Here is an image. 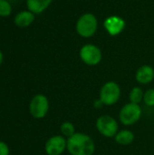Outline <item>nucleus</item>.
Instances as JSON below:
<instances>
[{"mask_svg": "<svg viewBox=\"0 0 154 155\" xmlns=\"http://www.w3.org/2000/svg\"><path fill=\"white\" fill-rule=\"evenodd\" d=\"M66 150L70 155H93L95 143L90 135L84 133H75L67 139Z\"/></svg>", "mask_w": 154, "mask_h": 155, "instance_id": "nucleus-1", "label": "nucleus"}, {"mask_svg": "<svg viewBox=\"0 0 154 155\" xmlns=\"http://www.w3.org/2000/svg\"><path fill=\"white\" fill-rule=\"evenodd\" d=\"M75 28L80 36L84 38L92 37L98 29V20L93 14L84 13L78 18Z\"/></svg>", "mask_w": 154, "mask_h": 155, "instance_id": "nucleus-2", "label": "nucleus"}, {"mask_svg": "<svg viewBox=\"0 0 154 155\" xmlns=\"http://www.w3.org/2000/svg\"><path fill=\"white\" fill-rule=\"evenodd\" d=\"M122 95L120 85L114 81H109L103 84L99 92V99L104 106H113L116 104Z\"/></svg>", "mask_w": 154, "mask_h": 155, "instance_id": "nucleus-3", "label": "nucleus"}, {"mask_svg": "<svg viewBox=\"0 0 154 155\" xmlns=\"http://www.w3.org/2000/svg\"><path fill=\"white\" fill-rule=\"evenodd\" d=\"M143 115V110L140 104L129 102L124 104L119 112V120L124 126H131L140 121Z\"/></svg>", "mask_w": 154, "mask_h": 155, "instance_id": "nucleus-4", "label": "nucleus"}, {"mask_svg": "<svg viewBox=\"0 0 154 155\" xmlns=\"http://www.w3.org/2000/svg\"><path fill=\"white\" fill-rule=\"evenodd\" d=\"M95 127L98 133L106 138H114L119 132V124L117 120L108 114L99 116L95 122Z\"/></svg>", "mask_w": 154, "mask_h": 155, "instance_id": "nucleus-5", "label": "nucleus"}, {"mask_svg": "<svg viewBox=\"0 0 154 155\" xmlns=\"http://www.w3.org/2000/svg\"><path fill=\"white\" fill-rule=\"evenodd\" d=\"M79 56L84 64L89 66H94L101 63L103 59V53L97 45L87 44L81 47Z\"/></svg>", "mask_w": 154, "mask_h": 155, "instance_id": "nucleus-6", "label": "nucleus"}, {"mask_svg": "<svg viewBox=\"0 0 154 155\" xmlns=\"http://www.w3.org/2000/svg\"><path fill=\"white\" fill-rule=\"evenodd\" d=\"M49 100L42 94H35L30 101L29 112L35 119H43L46 116L49 111Z\"/></svg>", "mask_w": 154, "mask_h": 155, "instance_id": "nucleus-7", "label": "nucleus"}, {"mask_svg": "<svg viewBox=\"0 0 154 155\" xmlns=\"http://www.w3.org/2000/svg\"><path fill=\"white\" fill-rule=\"evenodd\" d=\"M67 139L63 135L50 137L44 144V151L47 155H61L66 150Z\"/></svg>", "mask_w": 154, "mask_h": 155, "instance_id": "nucleus-8", "label": "nucleus"}, {"mask_svg": "<svg viewBox=\"0 0 154 155\" xmlns=\"http://www.w3.org/2000/svg\"><path fill=\"white\" fill-rule=\"evenodd\" d=\"M103 26L110 35L115 36L123 31L125 27V21L120 16L111 15L104 20Z\"/></svg>", "mask_w": 154, "mask_h": 155, "instance_id": "nucleus-9", "label": "nucleus"}, {"mask_svg": "<svg viewBox=\"0 0 154 155\" xmlns=\"http://www.w3.org/2000/svg\"><path fill=\"white\" fill-rule=\"evenodd\" d=\"M135 80L140 84H149L154 80V68L149 64L139 67L135 73Z\"/></svg>", "mask_w": 154, "mask_h": 155, "instance_id": "nucleus-10", "label": "nucleus"}, {"mask_svg": "<svg viewBox=\"0 0 154 155\" xmlns=\"http://www.w3.org/2000/svg\"><path fill=\"white\" fill-rule=\"evenodd\" d=\"M34 14L29 10H23L17 13L14 18V23L16 26L24 28L29 26L34 21Z\"/></svg>", "mask_w": 154, "mask_h": 155, "instance_id": "nucleus-11", "label": "nucleus"}, {"mask_svg": "<svg viewBox=\"0 0 154 155\" xmlns=\"http://www.w3.org/2000/svg\"><path fill=\"white\" fill-rule=\"evenodd\" d=\"M52 2L53 0H26V6L34 15H39L45 11Z\"/></svg>", "mask_w": 154, "mask_h": 155, "instance_id": "nucleus-12", "label": "nucleus"}, {"mask_svg": "<svg viewBox=\"0 0 154 155\" xmlns=\"http://www.w3.org/2000/svg\"><path fill=\"white\" fill-rule=\"evenodd\" d=\"M134 139H135V135L133 132L129 129L119 130V132L114 136L115 143L123 146H127V145L132 144Z\"/></svg>", "mask_w": 154, "mask_h": 155, "instance_id": "nucleus-13", "label": "nucleus"}, {"mask_svg": "<svg viewBox=\"0 0 154 155\" xmlns=\"http://www.w3.org/2000/svg\"><path fill=\"white\" fill-rule=\"evenodd\" d=\"M143 96H144V92L139 86L133 87L129 93V100L131 103L133 104H140V103L143 101Z\"/></svg>", "mask_w": 154, "mask_h": 155, "instance_id": "nucleus-14", "label": "nucleus"}, {"mask_svg": "<svg viewBox=\"0 0 154 155\" xmlns=\"http://www.w3.org/2000/svg\"><path fill=\"white\" fill-rule=\"evenodd\" d=\"M60 132H61V135H63L66 139L72 137L76 133L74 124L71 122H68V121L64 122L60 125Z\"/></svg>", "mask_w": 154, "mask_h": 155, "instance_id": "nucleus-15", "label": "nucleus"}, {"mask_svg": "<svg viewBox=\"0 0 154 155\" xmlns=\"http://www.w3.org/2000/svg\"><path fill=\"white\" fill-rule=\"evenodd\" d=\"M12 13V5L7 0H0V16L6 17Z\"/></svg>", "mask_w": 154, "mask_h": 155, "instance_id": "nucleus-16", "label": "nucleus"}, {"mask_svg": "<svg viewBox=\"0 0 154 155\" xmlns=\"http://www.w3.org/2000/svg\"><path fill=\"white\" fill-rule=\"evenodd\" d=\"M144 104L149 107H154V88H150L144 92Z\"/></svg>", "mask_w": 154, "mask_h": 155, "instance_id": "nucleus-17", "label": "nucleus"}, {"mask_svg": "<svg viewBox=\"0 0 154 155\" xmlns=\"http://www.w3.org/2000/svg\"><path fill=\"white\" fill-rule=\"evenodd\" d=\"M9 153L10 151L8 145L5 143L0 141V155H9Z\"/></svg>", "mask_w": 154, "mask_h": 155, "instance_id": "nucleus-18", "label": "nucleus"}, {"mask_svg": "<svg viewBox=\"0 0 154 155\" xmlns=\"http://www.w3.org/2000/svg\"><path fill=\"white\" fill-rule=\"evenodd\" d=\"M103 106H104V104H103V102H102L99 98L96 99V100L93 102V107H94L95 109H102Z\"/></svg>", "mask_w": 154, "mask_h": 155, "instance_id": "nucleus-19", "label": "nucleus"}, {"mask_svg": "<svg viewBox=\"0 0 154 155\" xmlns=\"http://www.w3.org/2000/svg\"><path fill=\"white\" fill-rule=\"evenodd\" d=\"M3 61H4V55H3V53L0 51V65L2 64Z\"/></svg>", "mask_w": 154, "mask_h": 155, "instance_id": "nucleus-20", "label": "nucleus"}]
</instances>
